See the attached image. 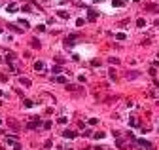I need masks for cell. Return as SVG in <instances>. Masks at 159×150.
Listing matches in <instances>:
<instances>
[{
	"instance_id": "obj_1",
	"label": "cell",
	"mask_w": 159,
	"mask_h": 150,
	"mask_svg": "<svg viewBox=\"0 0 159 150\" xmlns=\"http://www.w3.org/2000/svg\"><path fill=\"white\" fill-rule=\"evenodd\" d=\"M34 68H36V70H44V68H46V65H44L42 61H36V63H34Z\"/></svg>"
},
{
	"instance_id": "obj_2",
	"label": "cell",
	"mask_w": 159,
	"mask_h": 150,
	"mask_svg": "<svg viewBox=\"0 0 159 150\" xmlns=\"http://www.w3.org/2000/svg\"><path fill=\"white\" fill-rule=\"evenodd\" d=\"M65 137H66V139H74V137H76V131H70V129L65 131Z\"/></svg>"
},
{
	"instance_id": "obj_3",
	"label": "cell",
	"mask_w": 159,
	"mask_h": 150,
	"mask_svg": "<svg viewBox=\"0 0 159 150\" xmlns=\"http://www.w3.org/2000/svg\"><path fill=\"white\" fill-rule=\"evenodd\" d=\"M55 82H63V84H65L66 78H65V76H55Z\"/></svg>"
},
{
	"instance_id": "obj_4",
	"label": "cell",
	"mask_w": 159,
	"mask_h": 150,
	"mask_svg": "<svg viewBox=\"0 0 159 150\" xmlns=\"http://www.w3.org/2000/svg\"><path fill=\"white\" fill-rule=\"evenodd\" d=\"M21 84H25V86H30V82H29L27 78H21Z\"/></svg>"
}]
</instances>
